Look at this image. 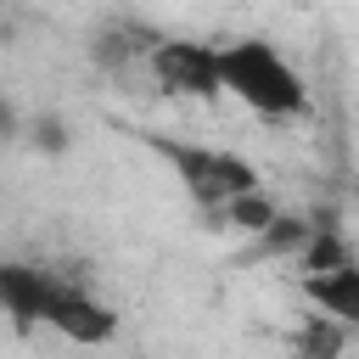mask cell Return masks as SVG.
Instances as JSON below:
<instances>
[{"mask_svg": "<svg viewBox=\"0 0 359 359\" xmlns=\"http://www.w3.org/2000/svg\"><path fill=\"white\" fill-rule=\"evenodd\" d=\"M219 73H224V95H236L247 112H258L269 123L309 112L303 73L269 39H219Z\"/></svg>", "mask_w": 359, "mask_h": 359, "instance_id": "obj_2", "label": "cell"}, {"mask_svg": "<svg viewBox=\"0 0 359 359\" xmlns=\"http://www.w3.org/2000/svg\"><path fill=\"white\" fill-rule=\"evenodd\" d=\"M163 45V34L140 28V22H107L90 45V56L107 67V73H135V67H151V50Z\"/></svg>", "mask_w": 359, "mask_h": 359, "instance_id": "obj_6", "label": "cell"}, {"mask_svg": "<svg viewBox=\"0 0 359 359\" xmlns=\"http://www.w3.org/2000/svg\"><path fill=\"white\" fill-rule=\"evenodd\" d=\"M0 297H6V314L17 331H56L79 348H101L118 337V314L107 297H95L84 280L62 275V269H45V264H6L0 269Z\"/></svg>", "mask_w": 359, "mask_h": 359, "instance_id": "obj_1", "label": "cell"}, {"mask_svg": "<svg viewBox=\"0 0 359 359\" xmlns=\"http://www.w3.org/2000/svg\"><path fill=\"white\" fill-rule=\"evenodd\" d=\"M151 84L163 95H191V101H213L224 95V73H219V45L208 39H168L151 50Z\"/></svg>", "mask_w": 359, "mask_h": 359, "instance_id": "obj_5", "label": "cell"}, {"mask_svg": "<svg viewBox=\"0 0 359 359\" xmlns=\"http://www.w3.org/2000/svg\"><path fill=\"white\" fill-rule=\"evenodd\" d=\"M303 292L320 314H331L337 325L359 331V258L342 247V236H309L303 252Z\"/></svg>", "mask_w": 359, "mask_h": 359, "instance_id": "obj_4", "label": "cell"}, {"mask_svg": "<svg viewBox=\"0 0 359 359\" xmlns=\"http://www.w3.org/2000/svg\"><path fill=\"white\" fill-rule=\"evenodd\" d=\"M185 185V196L202 208V213H219L230 208L236 196H252L264 191L258 185V168L241 157V151H224V146H202V140H174V135H140Z\"/></svg>", "mask_w": 359, "mask_h": 359, "instance_id": "obj_3", "label": "cell"}, {"mask_svg": "<svg viewBox=\"0 0 359 359\" xmlns=\"http://www.w3.org/2000/svg\"><path fill=\"white\" fill-rule=\"evenodd\" d=\"M353 202H359V185H353Z\"/></svg>", "mask_w": 359, "mask_h": 359, "instance_id": "obj_7", "label": "cell"}]
</instances>
